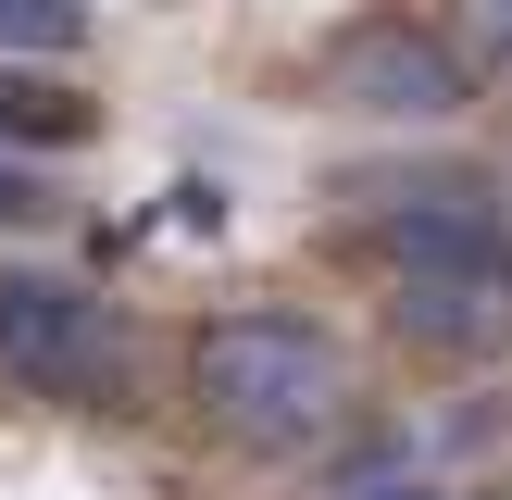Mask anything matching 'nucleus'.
Here are the masks:
<instances>
[{
  "label": "nucleus",
  "instance_id": "nucleus-1",
  "mask_svg": "<svg viewBox=\"0 0 512 500\" xmlns=\"http://www.w3.org/2000/svg\"><path fill=\"white\" fill-rule=\"evenodd\" d=\"M188 388L238 450H313L350 413V350L300 313H225V325H200Z\"/></svg>",
  "mask_w": 512,
  "mask_h": 500
},
{
  "label": "nucleus",
  "instance_id": "nucleus-10",
  "mask_svg": "<svg viewBox=\"0 0 512 500\" xmlns=\"http://www.w3.org/2000/svg\"><path fill=\"white\" fill-rule=\"evenodd\" d=\"M350 500H450V488H350Z\"/></svg>",
  "mask_w": 512,
  "mask_h": 500
},
{
  "label": "nucleus",
  "instance_id": "nucleus-6",
  "mask_svg": "<svg viewBox=\"0 0 512 500\" xmlns=\"http://www.w3.org/2000/svg\"><path fill=\"white\" fill-rule=\"evenodd\" d=\"M0 138H88V100H75V88H25V75H0Z\"/></svg>",
  "mask_w": 512,
  "mask_h": 500
},
{
  "label": "nucleus",
  "instance_id": "nucleus-9",
  "mask_svg": "<svg viewBox=\"0 0 512 500\" xmlns=\"http://www.w3.org/2000/svg\"><path fill=\"white\" fill-rule=\"evenodd\" d=\"M475 38H488V50H512V0H475Z\"/></svg>",
  "mask_w": 512,
  "mask_h": 500
},
{
  "label": "nucleus",
  "instance_id": "nucleus-7",
  "mask_svg": "<svg viewBox=\"0 0 512 500\" xmlns=\"http://www.w3.org/2000/svg\"><path fill=\"white\" fill-rule=\"evenodd\" d=\"M88 0H0V50H75Z\"/></svg>",
  "mask_w": 512,
  "mask_h": 500
},
{
  "label": "nucleus",
  "instance_id": "nucleus-8",
  "mask_svg": "<svg viewBox=\"0 0 512 500\" xmlns=\"http://www.w3.org/2000/svg\"><path fill=\"white\" fill-rule=\"evenodd\" d=\"M38 213H50V200H38V175H25L13 150H0V225H38Z\"/></svg>",
  "mask_w": 512,
  "mask_h": 500
},
{
  "label": "nucleus",
  "instance_id": "nucleus-3",
  "mask_svg": "<svg viewBox=\"0 0 512 500\" xmlns=\"http://www.w3.org/2000/svg\"><path fill=\"white\" fill-rule=\"evenodd\" d=\"M375 250L400 275H512V238L488 200H400V213H375Z\"/></svg>",
  "mask_w": 512,
  "mask_h": 500
},
{
  "label": "nucleus",
  "instance_id": "nucleus-4",
  "mask_svg": "<svg viewBox=\"0 0 512 500\" xmlns=\"http://www.w3.org/2000/svg\"><path fill=\"white\" fill-rule=\"evenodd\" d=\"M400 325L425 350H500L512 338V275H413L400 288Z\"/></svg>",
  "mask_w": 512,
  "mask_h": 500
},
{
  "label": "nucleus",
  "instance_id": "nucleus-2",
  "mask_svg": "<svg viewBox=\"0 0 512 500\" xmlns=\"http://www.w3.org/2000/svg\"><path fill=\"white\" fill-rule=\"evenodd\" d=\"M0 363L25 388H63V400H113L125 388V338H113V300H88L75 275H0Z\"/></svg>",
  "mask_w": 512,
  "mask_h": 500
},
{
  "label": "nucleus",
  "instance_id": "nucleus-5",
  "mask_svg": "<svg viewBox=\"0 0 512 500\" xmlns=\"http://www.w3.org/2000/svg\"><path fill=\"white\" fill-rule=\"evenodd\" d=\"M350 100H363V113H450L463 75H450V50H425V38H363L350 50Z\"/></svg>",
  "mask_w": 512,
  "mask_h": 500
}]
</instances>
